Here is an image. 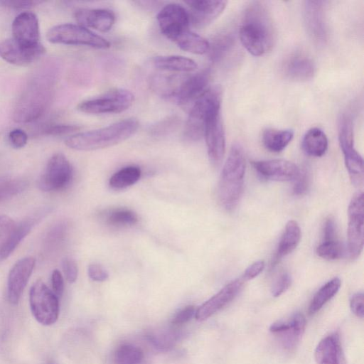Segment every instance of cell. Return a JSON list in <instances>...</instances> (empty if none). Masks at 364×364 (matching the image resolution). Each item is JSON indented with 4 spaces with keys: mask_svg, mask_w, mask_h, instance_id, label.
<instances>
[{
    "mask_svg": "<svg viewBox=\"0 0 364 364\" xmlns=\"http://www.w3.org/2000/svg\"><path fill=\"white\" fill-rule=\"evenodd\" d=\"M239 36L244 48L254 56L262 55L272 49L275 29L268 10L262 2H250L246 8Z\"/></svg>",
    "mask_w": 364,
    "mask_h": 364,
    "instance_id": "obj_1",
    "label": "cell"
},
{
    "mask_svg": "<svg viewBox=\"0 0 364 364\" xmlns=\"http://www.w3.org/2000/svg\"><path fill=\"white\" fill-rule=\"evenodd\" d=\"M138 128L136 119H124L100 129L74 134L65 140V144L77 151L105 149L127 140Z\"/></svg>",
    "mask_w": 364,
    "mask_h": 364,
    "instance_id": "obj_2",
    "label": "cell"
},
{
    "mask_svg": "<svg viewBox=\"0 0 364 364\" xmlns=\"http://www.w3.org/2000/svg\"><path fill=\"white\" fill-rule=\"evenodd\" d=\"M245 158L242 146L234 144L223 167L218 188V197L228 211L237 205L244 188Z\"/></svg>",
    "mask_w": 364,
    "mask_h": 364,
    "instance_id": "obj_3",
    "label": "cell"
},
{
    "mask_svg": "<svg viewBox=\"0 0 364 364\" xmlns=\"http://www.w3.org/2000/svg\"><path fill=\"white\" fill-rule=\"evenodd\" d=\"M53 85L50 80L33 79L17 100L13 119L18 123H27L38 119L50 103Z\"/></svg>",
    "mask_w": 364,
    "mask_h": 364,
    "instance_id": "obj_4",
    "label": "cell"
},
{
    "mask_svg": "<svg viewBox=\"0 0 364 364\" xmlns=\"http://www.w3.org/2000/svg\"><path fill=\"white\" fill-rule=\"evenodd\" d=\"M221 89L218 86L208 87L192 105L184 128L185 136L197 141L203 136L205 124L208 117L220 110Z\"/></svg>",
    "mask_w": 364,
    "mask_h": 364,
    "instance_id": "obj_5",
    "label": "cell"
},
{
    "mask_svg": "<svg viewBox=\"0 0 364 364\" xmlns=\"http://www.w3.org/2000/svg\"><path fill=\"white\" fill-rule=\"evenodd\" d=\"M338 141L351 183L360 187L364 179L363 160L354 147L353 122L348 113L342 114L339 119Z\"/></svg>",
    "mask_w": 364,
    "mask_h": 364,
    "instance_id": "obj_6",
    "label": "cell"
},
{
    "mask_svg": "<svg viewBox=\"0 0 364 364\" xmlns=\"http://www.w3.org/2000/svg\"><path fill=\"white\" fill-rule=\"evenodd\" d=\"M46 38L50 43L55 44L86 46L98 49L110 47L107 39L79 24L55 25L48 31Z\"/></svg>",
    "mask_w": 364,
    "mask_h": 364,
    "instance_id": "obj_7",
    "label": "cell"
},
{
    "mask_svg": "<svg viewBox=\"0 0 364 364\" xmlns=\"http://www.w3.org/2000/svg\"><path fill=\"white\" fill-rule=\"evenodd\" d=\"M29 304L33 317L42 325L50 326L58 320V297L43 281H36L31 287Z\"/></svg>",
    "mask_w": 364,
    "mask_h": 364,
    "instance_id": "obj_8",
    "label": "cell"
},
{
    "mask_svg": "<svg viewBox=\"0 0 364 364\" xmlns=\"http://www.w3.org/2000/svg\"><path fill=\"white\" fill-rule=\"evenodd\" d=\"M134 100V97L130 91L115 89L80 102L77 109L94 114L120 113L129 109Z\"/></svg>",
    "mask_w": 364,
    "mask_h": 364,
    "instance_id": "obj_9",
    "label": "cell"
},
{
    "mask_svg": "<svg viewBox=\"0 0 364 364\" xmlns=\"http://www.w3.org/2000/svg\"><path fill=\"white\" fill-rule=\"evenodd\" d=\"M348 252L351 259H356L362 252L364 235V198L362 191L355 193L348 209Z\"/></svg>",
    "mask_w": 364,
    "mask_h": 364,
    "instance_id": "obj_10",
    "label": "cell"
},
{
    "mask_svg": "<svg viewBox=\"0 0 364 364\" xmlns=\"http://www.w3.org/2000/svg\"><path fill=\"white\" fill-rule=\"evenodd\" d=\"M73 177L72 166L62 153L54 154L48 160L38 180V187L43 191H58L66 187Z\"/></svg>",
    "mask_w": 364,
    "mask_h": 364,
    "instance_id": "obj_11",
    "label": "cell"
},
{
    "mask_svg": "<svg viewBox=\"0 0 364 364\" xmlns=\"http://www.w3.org/2000/svg\"><path fill=\"white\" fill-rule=\"evenodd\" d=\"M156 18L161 33L173 42L189 30L191 21L188 11L178 4L165 5L159 12Z\"/></svg>",
    "mask_w": 364,
    "mask_h": 364,
    "instance_id": "obj_12",
    "label": "cell"
},
{
    "mask_svg": "<svg viewBox=\"0 0 364 364\" xmlns=\"http://www.w3.org/2000/svg\"><path fill=\"white\" fill-rule=\"evenodd\" d=\"M306 318L301 313H295L287 318L278 320L269 328L281 346L292 351L298 346L305 330Z\"/></svg>",
    "mask_w": 364,
    "mask_h": 364,
    "instance_id": "obj_13",
    "label": "cell"
},
{
    "mask_svg": "<svg viewBox=\"0 0 364 364\" xmlns=\"http://www.w3.org/2000/svg\"><path fill=\"white\" fill-rule=\"evenodd\" d=\"M46 53L40 43L35 46L23 45L13 38L0 41V58L18 66H25L37 60Z\"/></svg>",
    "mask_w": 364,
    "mask_h": 364,
    "instance_id": "obj_14",
    "label": "cell"
},
{
    "mask_svg": "<svg viewBox=\"0 0 364 364\" xmlns=\"http://www.w3.org/2000/svg\"><path fill=\"white\" fill-rule=\"evenodd\" d=\"M203 136L210 162L216 166L220 164L225 151V136L220 110L213 113L207 119Z\"/></svg>",
    "mask_w": 364,
    "mask_h": 364,
    "instance_id": "obj_15",
    "label": "cell"
},
{
    "mask_svg": "<svg viewBox=\"0 0 364 364\" xmlns=\"http://www.w3.org/2000/svg\"><path fill=\"white\" fill-rule=\"evenodd\" d=\"M324 4L323 1L308 0L304 2L305 26L311 39L317 44H323L327 40Z\"/></svg>",
    "mask_w": 364,
    "mask_h": 364,
    "instance_id": "obj_16",
    "label": "cell"
},
{
    "mask_svg": "<svg viewBox=\"0 0 364 364\" xmlns=\"http://www.w3.org/2000/svg\"><path fill=\"white\" fill-rule=\"evenodd\" d=\"M35 264V258L26 257L16 262L10 269L7 280V296L11 304H16L18 302Z\"/></svg>",
    "mask_w": 364,
    "mask_h": 364,
    "instance_id": "obj_17",
    "label": "cell"
},
{
    "mask_svg": "<svg viewBox=\"0 0 364 364\" xmlns=\"http://www.w3.org/2000/svg\"><path fill=\"white\" fill-rule=\"evenodd\" d=\"M243 279H235L226 284L217 294L196 310V318L205 321L231 302L241 291Z\"/></svg>",
    "mask_w": 364,
    "mask_h": 364,
    "instance_id": "obj_18",
    "label": "cell"
},
{
    "mask_svg": "<svg viewBox=\"0 0 364 364\" xmlns=\"http://www.w3.org/2000/svg\"><path fill=\"white\" fill-rule=\"evenodd\" d=\"M252 165L259 176L272 181H295L300 173L295 164L284 159L256 161Z\"/></svg>",
    "mask_w": 364,
    "mask_h": 364,
    "instance_id": "obj_19",
    "label": "cell"
},
{
    "mask_svg": "<svg viewBox=\"0 0 364 364\" xmlns=\"http://www.w3.org/2000/svg\"><path fill=\"white\" fill-rule=\"evenodd\" d=\"M189 7L190 21L196 28H203L211 23L224 11L228 1L190 0L185 2Z\"/></svg>",
    "mask_w": 364,
    "mask_h": 364,
    "instance_id": "obj_20",
    "label": "cell"
},
{
    "mask_svg": "<svg viewBox=\"0 0 364 364\" xmlns=\"http://www.w3.org/2000/svg\"><path fill=\"white\" fill-rule=\"evenodd\" d=\"M210 73L203 70L192 75H186L173 100L179 105L188 106L207 90Z\"/></svg>",
    "mask_w": 364,
    "mask_h": 364,
    "instance_id": "obj_21",
    "label": "cell"
},
{
    "mask_svg": "<svg viewBox=\"0 0 364 364\" xmlns=\"http://www.w3.org/2000/svg\"><path fill=\"white\" fill-rule=\"evenodd\" d=\"M13 38L25 46L40 43L39 23L37 16L31 11H23L16 16L12 26Z\"/></svg>",
    "mask_w": 364,
    "mask_h": 364,
    "instance_id": "obj_22",
    "label": "cell"
},
{
    "mask_svg": "<svg viewBox=\"0 0 364 364\" xmlns=\"http://www.w3.org/2000/svg\"><path fill=\"white\" fill-rule=\"evenodd\" d=\"M74 16L79 25L103 33L110 31L115 22L114 12L105 9H79Z\"/></svg>",
    "mask_w": 364,
    "mask_h": 364,
    "instance_id": "obj_23",
    "label": "cell"
},
{
    "mask_svg": "<svg viewBox=\"0 0 364 364\" xmlns=\"http://www.w3.org/2000/svg\"><path fill=\"white\" fill-rule=\"evenodd\" d=\"M314 357L317 364H346L339 335L333 333L323 338L315 349Z\"/></svg>",
    "mask_w": 364,
    "mask_h": 364,
    "instance_id": "obj_24",
    "label": "cell"
},
{
    "mask_svg": "<svg viewBox=\"0 0 364 364\" xmlns=\"http://www.w3.org/2000/svg\"><path fill=\"white\" fill-rule=\"evenodd\" d=\"M282 69L287 78L299 82L311 79L315 73L312 60L301 53L290 55L284 61Z\"/></svg>",
    "mask_w": 364,
    "mask_h": 364,
    "instance_id": "obj_25",
    "label": "cell"
},
{
    "mask_svg": "<svg viewBox=\"0 0 364 364\" xmlns=\"http://www.w3.org/2000/svg\"><path fill=\"white\" fill-rule=\"evenodd\" d=\"M183 333L179 327L170 326L150 330L146 338L156 350L166 351L173 348L180 341Z\"/></svg>",
    "mask_w": 364,
    "mask_h": 364,
    "instance_id": "obj_26",
    "label": "cell"
},
{
    "mask_svg": "<svg viewBox=\"0 0 364 364\" xmlns=\"http://www.w3.org/2000/svg\"><path fill=\"white\" fill-rule=\"evenodd\" d=\"M152 64L157 69L178 73H189L197 68L193 60L181 55L156 56Z\"/></svg>",
    "mask_w": 364,
    "mask_h": 364,
    "instance_id": "obj_27",
    "label": "cell"
},
{
    "mask_svg": "<svg viewBox=\"0 0 364 364\" xmlns=\"http://www.w3.org/2000/svg\"><path fill=\"white\" fill-rule=\"evenodd\" d=\"M36 219L28 218L16 223V227L0 247V259H6L17 247L21 240L31 232Z\"/></svg>",
    "mask_w": 364,
    "mask_h": 364,
    "instance_id": "obj_28",
    "label": "cell"
},
{
    "mask_svg": "<svg viewBox=\"0 0 364 364\" xmlns=\"http://www.w3.org/2000/svg\"><path fill=\"white\" fill-rule=\"evenodd\" d=\"M328 139L326 134L319 128H311L304 134L302 139V149L311 156H322L328 149Z\"/></svg>",
    "mask_w": 364,
    "mask_h": 364,
    "instance_id": "obj_29",
    "label": "cell"
},
{
    "mask_svg": "<svg viewBox=\"0 0 364 364\" xmlns=\"http://www.w3.org/2000/svg\"><path fill=\"white\" fill-rule=\"evenodd\" d=\"M301 239V229L295 220L286 224L284 233L277 247L275 262L291 253L299 245Z\"/></svg>",
    "mask_w": 364,
    "mask_h": 364,
    "instance_id": "obj_30",
    "label": "cell"
},
{
    "mask_svg": "<svg viewBox=\"0 0 364 364\" xmlns=\"http://www.w3.org/2000/svg\"><path fill=\"white\" fill-rule=\"evenodd\" d=\"M294 132L291 129H267L262 134L265 148L272 152H280L291 142Z\"/></svg>",
    "mask_w": 364,
    "mask_h": 364,
    "instance_id": "obj_31",
    "label": "cell"
},
{
    "mask_svg": "<svg viewBox=\"0 0 364 364\" xmlns=\"http://www.w3.org/2000/svg\"><path fill=\"white\" fill-rule=\"evenodd\" d=\"M341 282L338 277H334L323 285L314 296L309 313L312 315L318 311L338 291Z\"/></svg>",
    "mask_w": 364,
    "mask_h": 364,
    "instance_id": "obj_32",
    "label": "cell"
},
{
    "mask_svg": "<svg viewBox=\"0 0 364 364\" xmlns=\"http://www.w3.org/2000/svg\"><path fill=\"white\" fill-rule=\"evenodd\" d=\"M174 43L181 49L194 54H204L208 52L210 46L205 38L190 30L180 36Z\"/></svg>",
    "mask_w": 364,
    "mask_h": 364,
    "instance_id": "obj_33",
    "label": "cell"
},
{
    "mask_svg": "<svg viewBox=\"0 0 364 364\" xmlns=\"http://www.w3.org/2000/svg\"><path fill=\"white\" fill-rule=\"evenodd\" d=\"M141 169L135 166L124 167L114 173L109 181L113 189H123L136 183L140 178Z\"/></svg>",
    "mask_w": 364,
    "mask_h": 364,
    "instance_id": "obj_34",
    "label": "cell"
},
{
    "mask_svg": "<svg viewBox=\"0 0 364 364\" xmlns=\"http://www.w3.org/2000/svg\"><path fill=\"white\" fill-rule=\"evenodd\" d=\"M142 350L132 343L119 346L113 355L114 364H140L144 359Z\"/></svg>",
    "mask_w": 364,
    "mask_h": 364,
    "instance_id": "obj_35",
    "label": "cell"
},
{
    "mask_svg": "<svg viewBox=\"0 0 364 364\" xmlns=\"http://www.w3.org/2000/svg\"><path fill=\"white\" fill-rule=\"evenodd\" d=\"M235 39L230 33H221L217 35L210 43L209 55L213 62L222 60L234 46Z\"/></svg>",
    "mask_w": 364,
    "mask_h": 364,
    "instance_id": "obj_36",
    "label": "cell"
},
{
    "mask_svg": "<svg viewBox=\"0 0 364 364\" xmlns=\"http://www.w3.org/2000/svg\"><path fill=\"white\" fill-rule=\"evenodd\" d=\"M107 222L114 226L132 225L137 223L138 217L132 210L127 208H117L107 214Z\"/></svg>",
    "mask_w": 364,
    "mask_h": 364,
    "instance_id": "obj_37",
    "label": "cell"
},
{
    "mask_svg": "<svg viewBox=\"0 0 364 364\" xmlns=\"http://www.w3.org/2000/svg\"><path fill=\"white\" fill-rule=\"evenodd\" d=\"M317 255L325 259L334 260L345 254V247L339 240L323 241L316 248Z\"/></svg>",
    "mask_w": 364,
    "mask_h": 364,
    "instance_id": "obj_38",
    "label": "cell"
},
{
    "mask_svg": "<svg viewBox=\"0 0 364 364\" xmlns=\"http://www.w3.org/2000/svg\"><path fill=\"white\" fill-rule=\"evenodd\" d=\"M28 182L23 179H9L0 182V203L14 197L28 187Z\"/></svg>",
    "mask_w": 364,
    "mask_h": 364,
    "instance_id": "obj_39",
    "label": "cell"
},
{
    "mask_svg": "<svg viewBox=\"0 0 364 364\" xmlns=\"http://www.w3.org/2000/svg\"><path fill=\"white\" fill-rule=\"evenodd\" d=\"M179 119L171 116L161 120L150 128V133L154 136H162L171 132L178 126Z\"/></svg>",
    "mask_w": 364,
    "mask_h": 364,
    "instance_id": "obj_40",
    "label": "cell"
},
{
    "mask_svg": "<svg viewBox=\"0 0 364 364\" xmlns=\"http://www.w3.org/2000/svg\"><path fill=\"white\" fill-rule=\"evenodd\" d=\"M80 127L73 124H52L45 127L42 132L46 135L60 136L73 133Z\"/></svg>",
    "mask_w": 364,
    "mask_h": 364,
    "instance_id": "obj_41",
    "label": "cell"
},
{
    "mask_svg": "<svg viewBox=\"0 0 364 364\" xmlns=\"http://www.w3.org/2000/svg\"><path fill=\"white\" fill-rule=\"evenodd\" d=\"M291 284V277L287 272L281 274L272 287V294L274 297H278L284 293Z\"/></svg>",
    "mask_w": 364,
    "mask_h": 364,
    "instance_id": "obj_42",
    "label": "cell"
},
{
    "mask_svg": "<svg viewBox=\"0 0 364 364\" xmlns=\"http://www.w3.org/2000/svg\"><path fill=\"white\" fill-rule=\"evenodd\" d=\"M16 223L10 217L5 215H0V247L9 237Z\"/></svg>",
    "mask_w": 364,
    "mask_h": 364,
    "instance_id": "obj_43",
    "label": "cell"
},
{
    "mask_svg": "<svg viewBox=\"0 0 364 364\" xmlns=\"http://www.w3.org/2000/svg\"><path fill=\"white\" fill-rule=\"evenodd\" d=\"M196 314V309L193 306L189 305L181 309L173 318L171 324L180 327L191 319Z\"/></svg>",
    "mask_w": 364,
    "mask_h": 364,
    "instance_id": "obj_44",
    "label": "cell"
},
{
    "mask_svg": "<svg viewBox=\"0 0 364 364\" xmlns=\"http://www.w3.org/2000/svg\"><path fill=\"white\" fill-rule=\"evenodd\" d=\"M62 268L67 281L70 283L75 282L78 274L76 262L71 258H64L62 260Z\"/></svg>",
    "mask_w": 364,
    "mask_h": 364,
    "instance_id": "obj_45",
    "label": "cell"
},
{
    "mask_svg": "<svg viewBox=\"0 0 364 364\" xmlns=\"http://www.w3.org/2000/svg\"><path fill=\"white\" fill-rule=\"evenodd\" d=\"M9 141L12 147L21 149L27 144L28 135L21 129H14L9 134Z\"/></svg>",
    "mask_w": 364,
    "mask_h": 364,
    "instance_id": "obj_46",
    "label": "cell"
},
{
    "mask_svg": "<svg viewBox=\"0 0 364 364\" xmlns=\"http://www.w3.org/2000/svg\"><path fill=\"white\" fill-rule=\"evenodd\" d=\"M309 185V177L306 170H300L299 175L295 180L293 187V192L296 196L304 195L308 190Z\"/></svg>",
    "mask_w": 364,
    "mask_h": 364,
    "instance_id": "obj_47",
    "label": "cell"
},
{
    "mask_svg": "<svg viewBox=\"0 0 364 364\" xmlns=\"http://www.w3.org/2000/svg\"><path fill=\"white\" fill-rule=\"evenodd\" d=\"M350 308L356 316L363 318L364 315V296L362 292L353 294L350 301Z\"/></svg>",
    "mask_w": 364,
    "mask_h": 364,
    "instance_id": "obj_48",
    "label": "cell"
},
{
    "mask_svg": "<svg viewBox=\"0 0 364 364\" xmlns=\"http://www.w3.org/2000/svg\"><path fill=\"white\" fill-rule=\"evenodd\" d=\"M88 275L91 279L96 282H104L109 277L107 270L102 265L95 263L89 265Z\"/></svg>",
    "mask_w": 364,
    "mask_h": 364,
    "instance_id": "obj_49",
    "label": "cell"
},
{
    "mask_svg": "<svg viewBox=\"0 0 364 364\" xmlns=\"http://www.w3.org/2000/svg\"><path fill=\"white\" fill-rule=\"evenodd\" d=\"M265 263L263 260H258L250 265L242 275L243 280H250L257 277L264 269Z\"/></svg>",
    "mask_w": 364,
    "mask_h": 364,
    "instance_id": "obj_50",
    "label": "cell"
},
{
    "mask_svg": "<svg viewBox=\"0 0 364 364\" xmlns=\"http://www.w3.org/2000/svg\"><path fill=\"white\" fill-rule=\"evenodd\" d=\"M51 284L53 291L58 297L60 296L64 289V282L62 274L58 269H55L52 272Z\"/></svg>",
    "mask_w": 364,
    "mask_h": 364,
    "instance_id": "obj_51",
    "label": "cell"
},
{
    "mask_svg": "<svg viewBox=\"0 0 364 364\" xmlns=\"http://www.w3.org/2000/svg\"><path fill=\"white\" fill-rule=\"evenodd\" d=\"M335 240H337L336 223L333 218H328L324 223L323 241H331Z\"/></svg>",
    "mask_w": 364,
    "mask_h": 364,
    "instance_id": "obj_52",
    "label": "cell"
},
{
    "mask_svg": "<svg viewBox=\"0 0 364 364\" xmlns=\"http://www.w3.org/2000/svg\"><path fill=\"white\" fill-rule=\"evenodd\" d=\"M41 3L38 1H1L4 6L13 9H28Z\"/></svg>",
    "mask_w": 364,
    "mask_h": 364,
    "instance_id": "obj_53",
    "label": "cell"
},
{
    "mask_svg": "<svg viewBox=\"0 0 364 364\" xmlns=\"http://www.w3.org/2000/svg\"><path fill=\"white\" fill-rule=\"evenodd\" d=\"M62 225L63 224H58L48 232L46 236L47 242L53 243L61 239L64 232V226Z\"/></svg>",
    "mask_w": 364,
    "mask_h": 364,
    "instance_id": "obj_54",
    "label": "cell"
},
{
    "mask_svg": "<svg viewBox=\"0 0 364 364\" xmlns=\"http://www.w3.org/2000/svg\"><path fill=\"white\" fill-rule=\"evenodd\" d=\"M51 364H53V363H51Z\"/></svg>",
    "mask_w": 364,
    "mask_h": 364,
    "instance_id": "obj_55",
    "label": "cell"
}]
</instances>
